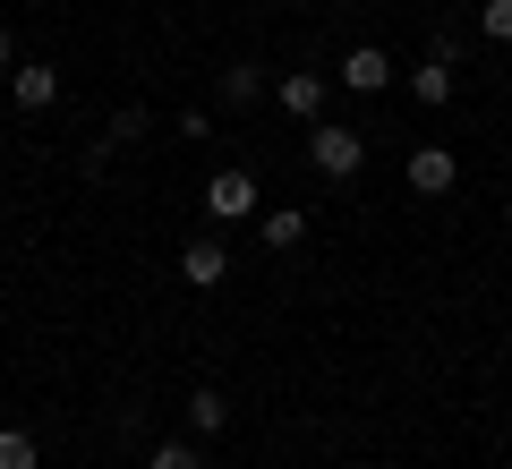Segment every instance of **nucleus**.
I'll use <instances>...</instances> for the list:
<instances>
[{"mask_svg":"<svg viewBox=\"0 0 512 469\" xmlns=\"http://www.w3.org/2000/svg\"><path fill=\"white\" fill-rule=\"evenodd\" d=\"M308 163L325 171V180H359V171H367V137L342 128V120H316L308 128Z\"/></svg>","mask_w":512,"mask_h":469,"instance_id":"obj_1","label":"nucleus"},{"mask_svg":"<svg viewBox=\"0 0 512 469\" xmlns=\"http://www.w3.org/2000/svg\"><path fill=\"white\" fill-rule=\"evenodd\" d=\"M205 214L231 231V222H256V171H239V163H222L214 180H205Z\"/></svg>","mask_w":512,"mask_h":469,"instance_id":"obj_2","label":"nucleus"},{"mask_svg":"<svg viewBox=\"0 0 512 469\" xmlns=\"http://www.w3.org/2000/svg\"><path fill=\"white\" fill-rule=\"evenodd\" d=\"M402 180L419 188V197H453V180H461V163H453V145H410V163H402Z\"/></svg>","mask_w":512,"mask_h":469,"instance_id":"obj_3","label":"nucleus"},{"mask_svg":"<svg viewBox=\"0 0 512 469\" xmlns=\"http://www.w3.org/2000/svg\"><path fill=\"white\" fill-rule=\"evenodd\" d=\"M453 43H427V60H419V69H410V94H419V103L427 111H444V103H453Z\"/></svg>","mask_w":512,"mask_h":469,"instance_id":"obj_4","label":"nucleus"},{"mask_svg":"<svg viewBox=\"0 0 512 469\" xmlns=\"http://www.w3.org/2000/svg\"><path fill=\"white\" fill-rule=\"evenodd\" d=\"M180 282L188 290H222L231 282V248H222V239H188L180 248Z\"/></svg>","mask_w":512,"mask_h":469,"instance_id":"obj_5","label":"nucleus"},{"mask_svg":"<svg viewBox=\"0 0 512 469\" xmlns=\"http://www.w3.org/2000/svg\"><path fill=\"white\" fill-rule=\"evenodd\" d=\"M274 103L291 111V120H325V77H316V69H291V77H274Z\"/></svg>","mask_w":512,"mask_h":469,"instance_id":"obj_6","label":"nucleus"},{"mask_svg":"<svg viewBox=\"0 0 512 469\" xmlns=\"http://www.w3.org/2000/svg\"><path fill=\"white\" fill-rule=\"evenodd\" d=\"M333 77H342L350 94H384V86H393V60H384L376 43H359V52H342V69H333Z\"/></svg>","mask_w":512,"mask_h":469,"instance_id":"obj_7","label":"nucleus"},{"mask_svg":"<svg viewBox=\"0 0 512 469\" xmlns=\"http://www.w3.org/2000/svg\"><path fill=\"white\" fill-rule=\"evenodd\" d=\"M256 239H265V248H282V256H291L299 239H308V205H274V214H256Z\"/></svg>","mask_w":512,"mask_h":469,"instance_id":"obj_8","label":"nucleus"},{"mask_svg":"<svg viewBox=\"0 0 512 469\" xmlns=\"http://www.w3.org/2000/svg\"><path fill=\"white\" fill-rule=\"evenodd\" d=\"M265 94H274V77L256 69V60H231V69H222V103H231V111H248V103H265Z\"/></svg>","mask_w":512,"mask_h":469,"instance_id":"obj_9","label":"nucleus"},{"mask_svg":"<svg viewBox=\"0 0 512 469\" xmlns=\"http://www.w3.org/2000/svg\"><path fill=\"white\" fill-rule=\"evenodd\" d=\"M222 427H231V401H222L214 384H197V393H188V435H197V444H214Z\"/></svg>","mask_w":512,"mask_h":469,"instance_id":"obj_10","label":"nucleus"},{"mask_svg":"<svg viewBox=\"0 0 512 469\" xmlns=\"http://www.w3.org/2000/svg\"><path fill=\"white\" fill-rule=\"evenodd\" d=\"M18 77V111H52L60 103V69H43V60H26V69H9Z\"/></svg>","mask_w":512,"mask_h":469,"instance_id":"obj_11","label":"nucleus"},{"mask_svg":"<svg viewBox=\"0 0 512 469\" xmlns=\"http://www.w3.org/2000/svg\"><path fill=\"white\" fill-rule=\"evenodd\" d=\"M0 469H43V452H35L26 427H0Z\"/></svg>","mask_w":512,"mask_h":469,"instance_id":"obj_12","label":"nucleus"},{"mask_svg":"<svg viewBox=\"0 0 512 469\" xmlns=\"http://www.w3.org/2000/svg\"><path fill=\"white\" fill-rule=\"evenodd\" d=\"M478 35H487V43H512V0H478Z\"/></svg>","mask_w":512,"mask_h":469,"instance_id":"obj_13","label":"nucleus"},{"mask_svg":"<svg viewBox=\"0 0 512 469\" xmlns=\"http://www.w3.org/2000/svg\"><path fill=\"white\" fill-rule=\"evenodd\" d=\"M146 469H205V452H197V435H188V444H154Z\"/></svg>","mask_w":512,"mask_h":469,"instance_id":"obj_14","label":"nucleus"},{"mask_svg":"<svg viewBox=\"0 0 512 469\" xmlns=\"http://www.w3.org/2000/svg\"><path fill=\"white\" fill-rule=\"evenodd\" d=\"M9 60H18V35H9V26H0V69H9Z\"/></svg>","mask_w":512,"mask_h":469,"instance_id":"obj_15","label":"nucleus"},{"mask_svg":"<svg viewBox=\"0 0 512 469\" xmlns=\"http://www.w3.org/2000/svg\"><path fill=\"white\" fill-rule=\"evenodd\" d=\"M0 256H9V231H0Z\"/></svg>","mask_w":512,"mask_h":469,"instance_id":"obj_16","label":"nucleus"},{"mask_svg":"<svg viewBox=\"0 0 512 469\" xmlns=\"http://www.w3.org/2000/svg\"><path fill=\"white\" fill-rule=\"evenodd\" d=\"M504 231H512V205H504Z\"/></svg>","mask_w":512,"mask_h":469,"instance_id":"obj_17","label":"nucleus"},{"mask_svg":"<svg viewBox=\"0 0 512 469\" xmlns=\"http://www.w3.org/2000/svg\"><path fill=\"white\" fill-rule=\"evenodd\" d=\"M470 9H478V0H470Z\"/></svg>","mask_w":512,"mask_h":469,"instance_id":"obj_18","label":"nucleus"}]
</instances>
